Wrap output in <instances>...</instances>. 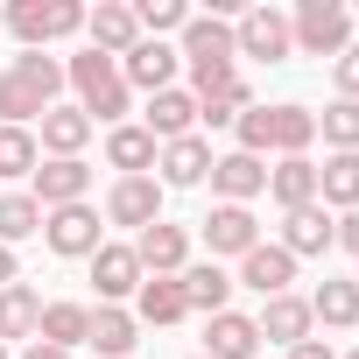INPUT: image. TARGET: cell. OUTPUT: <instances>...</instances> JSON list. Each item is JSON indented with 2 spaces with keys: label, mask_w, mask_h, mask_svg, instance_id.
Segmentation results:
<instances>
[{
  "label": "cell",
  "mask_w": 359,
  "mask_h": 359,
  "mask_svg": "<svg viewBox=\"0 0 359 359\" xmlns=\"http://www.w3.org/2000/svg\"><path fill=\"white\" fill-rule=\"evenodd\" d=\"M57 92H64V64L43 57V50H22L8 71H0V127L43 120V113L57 106Z\"/></svg>",
  "instance_id": "1"
},
{
  "label": "cell",
  "mask_w": 359,
  "mask_h": 359,
  "mask_svg": "<svg viewBox=\"0 0 359 359\" xmlns=\"http://www.w3.org/2000/svg\"><path fill=\"white\" fill-rule=\"evenodd\" d=\"M64 85L78 92V113H85L92 127H120V120H127V106H134V92H127L120 64H113V57H99V50L71 57V64H64Z\"/></svg>",
  "instance_id": "2"
},
{
  "label": "cell",
  "mask_w": 359,
  "mask_h": 359,
  "mask_svg": "<svg viewBox=\"0 0 359 359\" xmlns=\"http://www.w3.org/2000/svg\"><path fill=\"white\" fill-rule=\"evenodd\" d=\"M176 57L191 64V99H205L212 85H226L233 78V57H240V43H233V22H219V15H191L184 22V43H176Z\"/></svg>",
  "instance_id": "3"
},
{
  "label": "cell",
  "mask_w": 359,
  "mask_h": 359,
  "mask_svg": "<svg viewBox=\"0 0 359 359\" xmlns=\"http://www.w3.org/2000/svg\"><path fill=\"white\" fill-rule=\"evenodd\" d=\"M0 29H15L22 50H43V43H64L85 29V8L78 0H15L8 15H0Z\"/></svg>",
  "instance_id": "4"
},
{
  "label": "cell",
  "mask_w": 359,
  "mask_h": 359,
  "mask_svg": "<svg viewBox=\"0 0 359 359\" xmlns=\"http://www.w3.org/2000/svg\"><path fill=\"white\" fill-rule=\"evenodd\" d=\"M289 36H296L303 57H338L352 43V8H345V0H296Z\"/></svg>",
  "instance_id": "5"
},
{
  "label": "cell",
  "mask_w": 359,
  "mask_h": 359,
  "mask_svg": "<svg viewBox=\"0 0 359 359\" xmlns=\"http://www.w3.org/2000/svg\"><path fill=\"white\" fill-rule=\"evenodd\" d=\"M43 247L57 261H92L106 247V226H99L92 205H64V212H43Z\"/></svg>",
  "instance_id": "6"
},
{
  "label": "cell",
  "mask_w": 359,
  "mask_h": 359,
  "mask_svg": "<svg viewBox=\"0 0 359 359\" xmlns=\"http://www.w3.org/2000/svg\"><path fill=\"white\" fill-rule=\"evenodd\" d=\"M29 198H36L43 212L85 205V198H92V169H85V155H50V162H36V176H29Z\"/></svg>",
  "instance_id": "7"
},
{
  "label": "cell",
  "mask_w": 359,
  "mask_h": 359,
  "mask_svg": "<svg viewBox=\"0 0 359 359\" xmlns=\"http://www.w3.org/2000/svg\"><path fill=\"white\" fill-rule=\"evenodd\" d=\"M233 43H240V57H261V64H289L296 57V36H289L282 8H247L233 22Z\"/></svg>",
  "instance_id": "8"
},
{
  "label": "cell",
  "mask_w": 359,
  "mask_h": 359,
  "mask_svg": "<svg viewBox=\"0 0 359 359\" xmlns=\"http://www.w3.org/2000/svg\"><path fill=\"white\" fill-rule=\"evenodd\" d=\"M127 247H134L141 275H184V268H191V233H184V226H169V219L141 226V233H134Z\"/></svg>",
  "instance_id": "9"
},
{
  "label": "cell",
  "mask_w": 359,
  "mask_h": 359,
  "mask_svg": "<svg viewBox=\"0 0 359 359\" xmlns=\"http://www.w3.org/2000/svg\"><path fill=\"white\" fill-rule=\"evenodd\" d=\"M155 219H162V184H155V176H113V191H106V226L141 233V226H155Z\"/></svg>",
  "instance_id": "10"
},
{
  "label": "cell",
  "mask_w": 359,
  "mask_h": 359,
  "mask_svg": "<svg viewBox=\"0 0 359 359\" xmlns=\"http://www.w3.org/2000/svg\"><path fill=\"white\" fill-rule=\"evenodd\" d=\"M205 184H212V198L219 205H254L261 191H268V162L261 155H212V176H205Z\"/></svg>",
  "instance_id": "11"
},
{
  "label": "cell",
  "mask_w": 359,
  "mask_h": 359,
  "mask_svg": "<svg viewBox=\"0 0 359 359\" xmlns=\"http://www.w3.org/2000/svg\"><path fill=\"white\" fill-rule=\"evenodd\" d=\"M155 184L162 191H191V184H205L212 176V141L205 134H184V141H162V155H155Z\"/></svg>",
  "instance_id": "12"
},
{
  "label": "cell",
  "mask_w": 359,
  "mask_h": 359,
  "mask_svg": "<svg viewBox=\"0 0 359 359\" xmlns=\"http://www.w3.org/2000/svg\"><path fill=\"white\" fill-rule=\"evenodd\" d=\"M85 36H92V50L99 57H127L134 43H141V22H134V8L127 0H99V8H85Z\"/></svg>",
  "instance_id": "13"
},
{
  "label": "cell",
  "mask_w": 359,
  "mask_h": 359,
  "mask_svg": "<svg viewBox=\"0 0 359 359\" xmlns=\"http://www.w3.org/2000/svg\"><path fill=\"white\" fill-rule=\"evenodd\" d=\"M176 71H184V57H176L169 43H134L127 57H120V78H127V92H169L176 85Z\"/></svg>",
  "instance_id": "14"
},
{
  "label": "cell",
  "mask_w": 359,
  "mask_h": 359,
  "mask_svg": "<svg viewBox=\"0 0 359 359\" xmlns=\"http://www.w3.org/2000/svg\"><path fill=\"white\" fill-rule=\"evenodd\" d=\"M205 247H212V261H219V254H233V261L254 254V247H261L254 212H247V205H212V212H205Z\"/></svg>",
  "instance_id": "15"
},
{
  "label": "cell",
  "mask_w": 359,
  "mask_h": 359,
  "mask_svg": "<svg viewBox=\"0 0 359 359\" xmlns=\"http://www.w3.org/2000/svg\"><path fill=\"white\" fill-rule=\"evenodd\" d=\"M141 127L155 134V148H162V141H184V134H198V99H191L184 85L148 92V113H141Z\"/></svg>",
  "instance_id": "16"
},
{
  "label": "cell",
  "mask_w": 359,
  "mask_h": 359,
  "mask_svg": "<svg viewBox=\"0 0 359 359\" xmlns=\"http://www.w3.org/2000/svg\"><path fill=\"white\" fill-rule=\"evenodd\" d=\"M254 331H261V338H275V345H303V338L317 331L310 296H296V289H289V296H268V303H261V317H254Z\"/></svg>",
  "instance_id": "17"
},
{
  "label": "cell",
  "mask_w": 359,
  "mask_h": 359,
  "mask_svg": "<svg viewBox=\"0 0 359 359\" xmlns=\"http://www.w3.org/2000/svg\"><path fill=\"white\" fill-rule=\"evenodd\" d=\"M155 134L141 127V120H120V127H106V162L120 169V176H155Z\"/></svg>",
  "instance_id": "18"
},
{
  "label": "cell",
  "mask_w": 359,
  "mask_h": 359,
  "mask_svg": "<svg viewBox=\"0 0 359 359\" xmlns=\"http://www.w3.org/2000/svg\"><path fill=\"white\" fill-rule=\"evenodd\" d=\"M92 282H99V303H127V296L141 289V261H134V247L106 240V247L92 254Z\"/></svg>",
  "instance_id": "19"
},
{
  "label": "cell",
  "mask_w": 359,
  "mask_h": 359,
  "mask_svg": "<svg viewBox=\"0 0 359 359\" xmlns=\"http://www.w3.org/2000/svg\"><path fill=\"white\" fill-rule=\"evenodd\" d=\"M240 282L268 303V296H289V282H296V254H282V247H254V254H240Z\"/></svg>",
  "instance_id": "20"
},
{
  "label": "cell",
  "mask_w": 359,
  "mask_h": 359,
  "mask_svg": "<svg viewBox=\"0 0 359 359\" xmlns=\"http://www.w3.org/2000/svg\"><path fill=\"white\" fill-rule=\"evenodd\" d=\"M254 352H261V331H254L247 310H219V317H205V359H254Z\"/></svg>",
  "instance_id": "21"
},
{
  "label": "cell",
  "mask_w": 359,
  "mask_h": 359,
  "mask_svg": "<svg viewBox=\"0 0 359 359\" xmlns=\"http://www.w3.org/2000/svg\"><path fill=\"white\" fill-rule=\"evenodd\" d=\"M268 198H275L282 212L317 205V162H310V155H275V169H268Z\"/></svg>",
  "instance_id": "22"
},
{
  "label": "cell",
  "mask_w": 359,
  "mask_h": 359,
  "mask_svg": "<svg viewBox=\"0 0 359 359\" xmlns=\"http://www.w3.org/2000/svg\"><path fill=\"white\" fill-rule=\"evenodd\" d=\"M191 303H184V282L176 275H141L134 289V324H184Z\"/></svg>",
  "instance_id": "23"
},
{
  "label": "cell",
  "mask_w": 359,
  "mask_h": 359,
  "mask_svg": "<svg viewBox=\"0 0 359 359\" xmlns=\"http://www.w3.org/2000/svg\"><path fill=\"white\" fill-rule=\"evenodd\" d=\"M176 282H184V303H191L198 317H219V310H233V275H226L219 261H191Z\"/></svg>",
  "instance_id": "24"
},
{
  "label": "cell",
  "mask_w": 359,
  "mask_h": 359,
  "mask_svg": "<svg viewBox=\"0 0 359 359\" xmlns=\"http://www.w3.org/2000/svg\"><path fill=\"white\" fill-rule=\"evenodd\" d=\"M282 254H296V261H310V254H331V212L324 205H303V212H282V240H275Z\"/></svg>",
  "instance_id": "25"
},
{
  "label": "cell",
  "mask_w": 359,
  "mask_h": 359,
  "mask_svg": "<svg viewBox=\"0 0 359 359\" xmlns=\"http://www.w3.org/2000/svg\"><path fill=\"white\" fill-rule=\"evenodd\" d=\"M36 127H43V134H36V148H43V155H85V141L99 134V127H92L78 106H50Z\"/></svg>",
  "instance_id": "26"
},
{
  "label": "cell",
  "mask_w": 359,
  "mask_h": 359,
  "mask_svg": "<svg viewBox=\"0 0 359 359\" xmlns=\"http://www.w3.org/2000/svg\"><path fill=\"white\" fill-rule=\"evenodd\" d=\"M99 359H127L134 345H141V324H134V310H120V303H99L92 310V338H85Z\"/></svg>",
  "instance_id": "27"
},
{
  "label": "cell",
  "mask_w": 359,
  "mask_h": 359,
  "mask_svg": "<svg viewBox=\"0 0 359 359\" xmlns=\"http://www.w3.org/2000/svg\"><path fill=\"white\" fill-rule=\"evenodd\" d=\"M36 338H43V345H57V352H78V345L92 338V303H43Z\"/></svg>",
  "instance_id": "28"
},
{
  "label": "cell",
  "mask_w": 359,
  "mask_h": 359,
  "mask_svg": "<svg viewBox=\"0 0 359 359\" xmlns=\"http://www.w3.org/2000/svg\"><path fill=\"white\" fill-rule=\"evenodd\" d=\"M310 317H317L324 331H352V324H359V282H352V275L317 282V289H310Z\"/></svg>",
  "instance_id": "29"
},
{
  "label": "cell",
  "mask_w": 359,
  "mask_h": 359,
  "mask_svg": "<svg viewBox=\"0 0 359 359\" xmlns=\"http://www.w3.org/2000/svg\"><path fill=\"white\" fill-rule=\"evenodd\" d=\"M317 205H324V212H359V155H324V169H317Z\"/></svg>",
  "instance_id": "30"
},
{
  "label": "cell",
  "mask_w": 359,
  "mask_h": 359,
  "mask_svg": "<svg viewBox=\"0 0 359 359\" xmlns=\"http://www.w3.org/2000/svg\"><path fill=\"white\" fill-rule=\"evenodd\" d=\"M310 141H317L310 106H268V148L275 155H310Z\"/></svg>",
  "instance_id": "31"
},
{
  "label": "cell",
  "mask_w": 359,
  "mask_h": 359,
  "mask_svg": "<svg viewBox=\"0 0 359 359\" xmlns=\"http://www.w3.org/2000/svg\"><path fill=\"white\" fill-rule=\"evenodd\" d=\"M36 324H43V296L29 282H8L0 289V345L8 338H36Z\"/></svg>",
  "instance_id": "32"
},
{
  "label": "cell",
  "mask_w": 359,
  "mask_h": 359,
  "mask_svg": "<svg viewBox=\"0 0 359 359\" xmlns=\"http://www.w3.org/2000/svg\"><path fill=\"white\" fill-rule=\"evenodd\" d=\"M247 106H254V85H247V78L233 71L226 85H212V92L198 99V120H205V127H233V120H240Z\"/></svg>",
  "instance_id": "33"
},
{
  "label": "cell",
  "mask_w": 359,
  "mask_h": 359,
  "mask_svg": "<svg viewBox=\"0 0 359 359\" xmlns=\"http://www.w3.org/2000/svg\"><path fill=\"white\" fill-rule=\"evenodd\" d=\"M43 233V205L29 191H0V247H22Z\"/></svg>",
  "instance_id": "34"
},
{
  "label": "cell",
  "mask_w": 359,
  "mask_h": 359,
  "mask_svg": "<svg viewBox=\"0 0 359 359\" xmlns=\"http://www.w3.org/2000/svg\"><path fill=\"white\" fill-rule=\"evenodd\" d=\"M317 134H324L331 155H359V99H331L317 113Z\"/></svg>",
  "instance_id": "35"
},
{
  "label": "cell",
  "mask_w": 359,
  "mask_h": 359,
  "mask_svg": "<svg viewBox=\"0 0 359 359\" xmlns=\"http://www.w3.org/2000/svg\"><path fill=\"white\" fill-rule=\"evenodd\" d=\"M134 22H141V36H148V43H162V36H184L191 8H184V0H141Z\"/></svg>",
  "instance_id": "36"
},
{
  "label": "cell",
  "mask_w": 359,
  "mask_h": 359,
  "mask_svg": "<svg viewBox=\"0 0 359 359\" xmlns=\"http://www.w3.org/2000/svg\"><path fill=\"white\" fill-rule=\"evenodd\" d=\"M36 162H43V148L29 127H0V176H36Z\"/></svg>",
  "instance_id": "37"
},
{
  "label": "cell",
  "mask_w": 359,
  "mask_h": 359,
  "mask_svg": "<svg viewBox=\"0 0 359 359\" xmlns=\"http://www.w3.org/2000/svg\"><path fill=\"white\" fill-rule=\"evenodd\" d=\"M233 134H240V155H268V106H247L233 120Z\"/></svg>",
  "instance_id": "38"
},
{
  "label": "cell",
  "mask_w": 359,
  "mask_h": 359,
  "mask_svg": "<svg viewBox=\"0 0 359 359\" xmlns=\"http://www.w3.org/2000/svg\"><path fill=\"white\" fill-rule=\"evenodd\" d=\"M331 85H338V99H359V43H345L331 57Z\"/></svg>",
  "instance_id": "39"
},
{
  "label": "cell",
  "mask_w": 359,
  "mask_h": 359,
  "mask_svg": "<svg viewBox=\"0 0 359 359\" xmlns=\"http://www.w3.org/2000/svg\"><path fill=\"white\" fill-rule=\"evenodd\" d=\"M331 247L359 254V212H338V219H331Z\"/></svg>",
  "instance_id": "40"
},
{
  "label": "cell",
  "mask_w": 359,
  "mask_h": 359,
  "mask_svg": "<svg viewBox=\"0 0 359 359\" xmlns=\"http://www.w3.org/2000/svg\"><path fill=\"white\" fill-rule=\"evenodd\" d=\"M289 359H338L324 338H303V345H289Z\"/></svg>",
  "instance_id": "41"
},
{
  "label": "cell",
  "mask_w": 359,
  "mask_h": 359,
  "mask_svg": "<svg viewBox=\"0 0 359 359\" xmlns=\"http://www.w3.org/2000/svg\"><path fill=\"white\" fill-rule=\"evenodd\" d=\"M8 282H22V261H15V247H0V289Z\"/></svg>",
  "instance_id": "42"
},
{
  "label": "cell",
  "mask_w": 359,
  "mask_h": 359,
  "mask_svg": "<svg viewBox=\"0 0 359 359\" xmlns=\"http://www.w3.org/2000/svg\"><path fill=\"white\" fill-rule=\"evenodd\" d=\"M22 359H71V352H57V345H43V338H29V352Z\"/></svg>",
  "instance_id": "43"
},
{
  "label": "cell",
  "mask_w": 359,
  "mask_h": 359,
  "mask_svg": "<svg viewBox=\"0 0 359 359\" xmlns=\"http://www.w3.org/2000/svg\"><path fill=\"white\" fill-rule=\"evenodd\" d=\"M0 359H15V352H8V345H0Z\"/></svg>",
  "instance_id": "44"
},
{
  "label": "cell",
  "mask_w": 359,
  "mask_h": 359,
  "mask_svg": "<svg viewBox=\"0 0 359 359\" xmlns=\"http://www.w3.org/2000/svg\"><path fill=\"white\" fill-rule=\"evenodd\" d=\"M352 261H359V254H352ZM352 282H359V268H352Z\"/></svg>",
  "instance_id": "45"
},
{
  "label": "cell",
  "mask_w": 359,
  "mask_h": 359,
  "mask_svg": "<svg viewBox=\"0 0 359 359\" xmlns=\"http://www.w3.org/2000/svg\"><path fill=\"white\" fill-rule=\"evenodd\" d=\"M345 359H359V345H352V352H345Z\"/></svg>",
  "instance_id": "46"
},
{
  "label": "cell",
  "mask_w": 359,
  "mask_h": 359,
  "mask_svg": "<svg viewBox=\"0 0 359 359\" xmlns=\"http://www.w3.org/2000/svg\"><path fill=\"white\" fill-rule=\"evenodd\" d=\"M198 359H205V352H198Z\"/></svg>",
  "instance_id": "47"
}]
</instances>
